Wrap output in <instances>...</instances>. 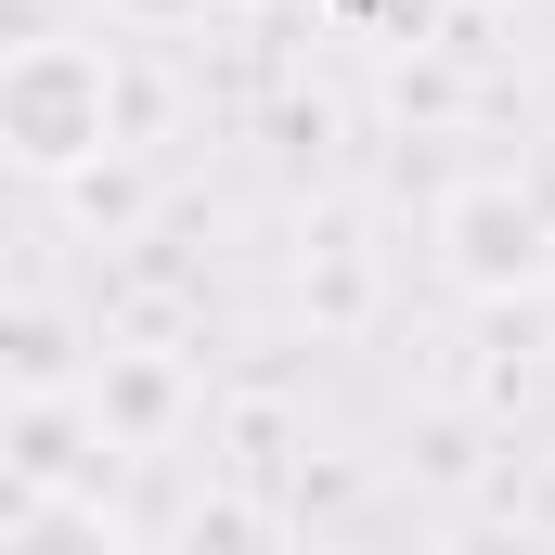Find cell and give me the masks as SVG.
I'll return each instance as SVG.
<instances>
[{
    "mask_svg": "<svg viewBox=\"0 0 555 555\" xmlns=\"http://www.w3.org/2000/svg\"><path fill=\"white\" fill-rule=\"evenodd\" d=\"M0 117H13V155L26 168H78L104 142V65L91 52H26L0 78Z\"/></svg>",
    "mask_w": 555,
    "mask_h": 555,
    "instance_id": "1",
    "label": "cell"
},
{
    "mask_svg": "<svg viewBox=\"0 0 555 555\" xmlns=\"http://www.w3.org/2000/svg\"><path fill=\"white\" fill-rule=\"evenodd\" d=\"M13 555H104V517H78V504H26Z\"/></svg>",
    "mask_w": 555,
    "mask_h": 555,
    "instance_id": "2",
    "label": "cell"
}]
</instances>
